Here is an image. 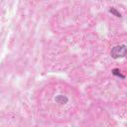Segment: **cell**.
Masks as SVG:
<instances>
[{
  "instance_id": "cell-1",
  "label": "cell",
  "mask_w": 127,
  "mask_h": 127,
  "mask_svg": "<svg viewBox=\"0 0 127 127\" xmlns=\"http://www.w3.org/2000/svg\"><path fill=\"white\" fill-rule=\"evenodd\" d=\"M127 54V48L125 45H118L115 46L111 49L110 55L113 59H120V58H125Z\"/></svg>"
},
{
  "instance_id": "cell-2",
  "label": "cell",
  "mask_w": 127,
  "mask_h": 127,
  "mask_svg": "<svg viewBox=\"0 0 127 127\" xmlns=\"http://www.w3.org/2000/svg\"><path fill=\"white\" fill-rule=\"evenodd\" d=\"M55 101L59 104H66L68 102V97L63 94H59L55 97Z\"/></svg>"
},
{
  "instance_id": "cell-3",
  "label": "cell",
  "mask_w": 127,
  "mask_h": 127,
  "mask_svg": "<svg viewBox=\"0 0 127 127\" xmlns=\"http://www.w3.org/2000/svg\"><path fill=\"white\" fill-rule=\"evenodd\" d=\"M112 73H113L115 76H118V77H120V78H122V79L125 78V75L121 73V70H120L119 68H113V69H112Z\"/></svg>"
},
{
  "instance_id": "cell-4",
  "label": "cell",
  "mask_w": 127,
  "mask_h": 127,
  "mask_svg": "<svg viewBox=\"0 0 127 127\" xmlns=\"http://www.w3.org/2000/svg\"><path fill=\"white\" fill-rule=\"evenodd\" d=\"M109 12H110L112 15H114L115 17H119V18H121V17H122V16H121V13H120L118 10H116L115 8H113V7L109 9Z\"/></svg>"
}]
</instances>
